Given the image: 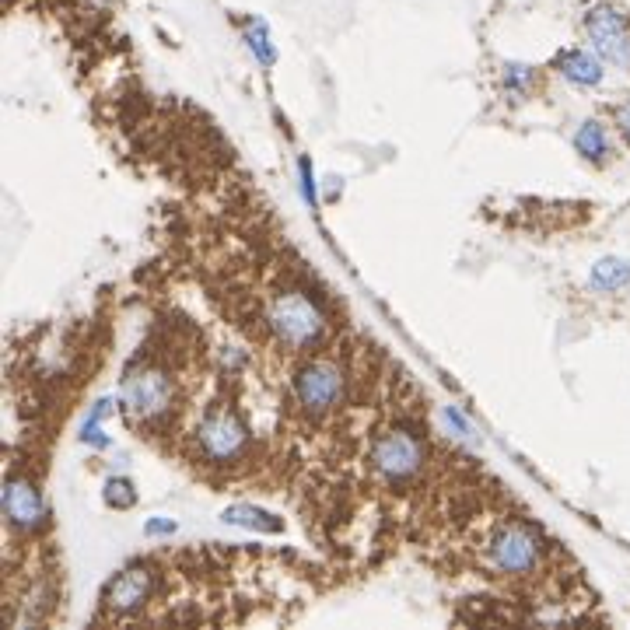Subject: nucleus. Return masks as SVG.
<instances>
[{
  "label": "nucleus",
  "mask_w": 630,
  "mask_h": 630,
  "mask_svg": "<svg viewBox=\"0 0 630 630\" xmlns=\"http://www.w3.org/2000/svg\"><path fill=\"white\" fill-rule=\"evenodd\" d=\"M588 284H592V291H620V287H627L630 259H620V256L599 259V263L592 266V273H588Z\"/></svg>",
  "instance_id": "12"
},
{
  "label": "nucleus",
  "mask_w": 630,
  "mask_h": 630,
  "mask_svg": "<svg viewBox=\"0 0 630 630\" xmlns=\"http://www.w3.org/2000/svg\"><path fill=\"white\" fill-rule=\"evenodd\" d=\"M532 81H536V70L525 67V63H508L504 67V88H508V95L522 98L532 88Z\"/></svg>",
  "instance_id": "17"
},
{
  "label": "nucleus",
  "mask_w": 630,
  "mask_h": 630,
  "mask_svg": "<svg viewBox=\"0 0 630 630\" xmlns=\"http://www.w3.org/2000/svg\"><path fill=\"white\" fill-rule=\"evenodd\" d=\"M574 151L581 154L585 161H592V165H602V161L609 158V133L606 126L599 123V119H585V123L578 126V133H574Z\"/></svg>",
  "instance_id": "11"
},
{
  "label": "nucleus",
  "mask_w": 630,
  "mask_h": 630,
  "mask_svg": "<svg viewBox=\"0 0 630 630\" xmlns=\"http://www.w3.org/2000/svg\"><path fill=\"white\" fill-rule=\"evenodd\" d=\"M490 564L501 574H529L543 560V539L532 525L525 522H504L501 529L490 536L487 546Z\"/></svg>",
  "instance_id": "4"
},
{
  "label": "nucleus",
  "mask_w": 630,
  "mask_h": 630,
  "mask_svg": "<svg viewBox=\"0 0 630 630\" xmlns=\"http://www.w3.org/2000/svg\"><path fill=\"white\" fill-rule=\"evenodd\" d=\"M616 126H620V133L630 140V102H623L620 109H616Z\"/></svg>",
  "instance_id": "20"
},
{
  "label": "nucleus",
  "mask_w": 630,
  "mask_h": 630,
  "mask_svg": "<svg viewBox=\"0 0 630 630\" xmlns=\"http://www.w3.org/2000/svg\"><path fill=\"white\" fill-rule=\"evenodd\" d=\"M553 67L564 74V81L578 84V88H595V84H602V56L588 53V49H564V53H557Z\"/></svg>",
  "instance_id": "10"
},
{
  "label": "nucleus",
  "mask_w": 630,
  "mask_h": 630,
  "mask_svg": "<svg viewBox=\"0 0 630 630\" xmlns=\"http://www.w3.org/2000/svg\"><path fill=\"white\" fill-rule=\"evenodd\" d=\"M343 389H347V378H343V368L329 357H319V361L305 364L294 378V396L305 406L308 413H329L336 403L343 399Z\"/></svg>",
  "instance_id": "6"
},
{
  "label": "nucleus",
  "mask_w": 630,
  "mask_h": 630,
  "mask_svg": "<svg viewBox=\"0 0 630 630\" xmlns=\"http://www.w3.org/2000/svg\"><path fill=\"white\" fill-rule=\"evenodd\" d=\"M105 504L116 511H126L137 504V490H133L130 480H123V476H112L109 483H105Z\"/></svg>",
  "instance_id": "15"
},
{
  "label": "nucleus",
  "mask_w": 630,
  "mask_h": 630,
  "mask_svg": "<svg viewBox=\"0 0 630 630\" xmlns=\"http://www.w3.org/2000/svg\"><path fill=\"white\" fill-rule=\"evenodd\" d=\"M301 179H305V200H315V179H312L308 161H301Z\"/></svg>",
  "instance_id": "21"
},
{
  "label": "nucleus",
  "mask_w": 630,
  "mask_h": 630,
  "mask_svg": "<svg viewBox=\"0 0 630 630\" xmlns=\"http://www.w3.org/2000/svg\"><path fill=\"white\" fill-rule=\"evenodd\" d=\"M266 326H270V333L284 347L305 350L322 340L326 315H322V308L305 291H280L273 294L270 308H266Z\"/></svg>",
  "instance_id": "1"
},
{
  "label": "nucleus",
  "mask_w": 630,
  "mask_h": 630,
  "mask_svg": "<svg viewBox=\"0 0 630 630\" xmlns=\"http://www.w3.org/2000/svg\"><path fill=\"white\" fill-rule=\"evenodd\" d=\"M154 592V571L144 564H133L126 567V571H119L116 578L105 585V609L116 616H130L137 613V609H144V602L151 599Z\"/></svg>",
  "instance_id": "9"
},
{
  "label": "nucleus",
  "mask_w": 630,
  "mask_h": 630,
  "mask_svg": "<svg viewBox=\"0 0 630 630\" xmlns=\"http://www.w3.org/2000/svg\"><path fill=\"white\" fill-rule=\"evenodd\" d=\"M221 518L228 525H242V529H256V532H280L284 529V522H280L277 515L256 508V504H231V508H224Z\"/></svg>",
  "instance_id": "13"
},
{
  "label": "nucleus",
  "mask_w": 630,
  "mask_h": 630,
  "mask_svg": "<svg viewBox=\"0 0 630 630\" xmlns=\"http://www.w3.org/2000/svg\"><path fill=\"white\" fill-rule=\"evenodd\" d=\"M427 448L410 427H392V431L378 434V441L371 445V462L389 483H406L424 469Z\"/></svg>",
  "instance_id": "5"
},
{
  "label": "nucleus",
  "mask_w": 630,
  "mask_h": 630,
  "mask_svg": "<svg viewBox=\"0 0 630 630\" xmlns=\"http://www.w3.org/2000/svg\"><path fill=\"white\" fill-rule=\"evenodd\" d=\"M196 448L214 466H228L249 452V427L231 406H214L196 427Z\"/></svg>",
  "instance_id": "3"
},
{
  "label": "nucleus",
  "mask_w": 630,
  "mask_h": 630,
  "mask_svg": "<svg viewBox=\"0 0 630 630\" xmlns=\"http://www.w3.org/2000/svg\"><path fill=\"white\" fill-rule=\"evenodd\" d=\"M245 42H249L252 56H256L263 67H273V60H277V49H273L270 32H266V21L263 18H249V21H245Z\"/></svg>",
  "instance_id": "14"
},
{
  "label": "nucleus",
  "mask_w": 630,
  "mask_h": 630,
  "mask_svg": "<svg viewBox=\"0 0 630 630\" xmlns=\"http://www.w3.org/2000/svg\"><path fill=\"white\" fill-rule=\"evenodd\" d=\"M585 32L592 39V49L606 63L620 70H630V21L616 7L599 4L585 14Z\"/></svg>",
  "instance_id": "7"
},
{
  "label": "nucleus",
  "mask_w": 630,
  "mask_h": 630,
  "mask_svg": "<svg viewBox=\"0 0 630 630\" xmlns=\"http://www.w3.org/2000/svg\"><path fill=\"white\" fill-rule=\"evenodd\" d=\"M147 536H172L175 532V522L172 518H151V522L144 525Z\"/></svg>",
  "instance_id": "19"
},
{
  "label": "nucleus",
  "mask_w": 630,
  "mask_h": 630,
  "mask_svg": "<svg viewBox=\"0 0 630 630\" xmlns=\"http://www.w3.org/2000/svg\"><path fill=\"white\" fill-rule=\"evenodd\" d=\"M4 515L21 532H39L46 525V501L28 476L14 473L4 480Z\"/></svg>",
  "instance_id": "8"
},
{
  "label": "nucleus",
  "mask_w": 630,
  "mask_h": 630,
  "mask_svg": "<svg viewBox=\"0 0 630 630\" xmlns=\"http://www.w3.org/2000/svg\"><path fill=\"white\" fill-rule=\"evenodd\" d=\"M445 420H448V427H455V434H459V438H469V431H473V427H469V420L459 413V406H445Z\"/></svg>",
  "instance_id": "18"
},
{
  "label": "nucleus",
  "mask_w": 630,
  "mask_h": 630,
  "mask_svg": "<svg viewBox=\"0 0 630 630\" xmlns=\"http://www.w3.org/2000/svg\"><path fill=\"white\" fill-rule=\"evenodd\" d=\"M105 413H109V399H98L95 410H91V417L84 420V431H81L84 445H95V448L109 445V438H105V431H102V417H105Z\"/></svg>",
  "instance_id": "16"
},
{
  "label": "nucleus",
  "mask_w": 630,
  "mask_h": 630,
  "mask_svg": "<svg viewBox=\"0 0 630 630\" xmlns=\"http://www.w3.org/2000/svg\"><path fill=\"white\" fill-rule=\"evenodd\" d=\"M119 403H123L126 417L133 424H158L172 413L175 385L165 368L158 364H137L126 371L123 389H119Z\"/></svg>",
  "instance_id": "2"
}]
</instances>
